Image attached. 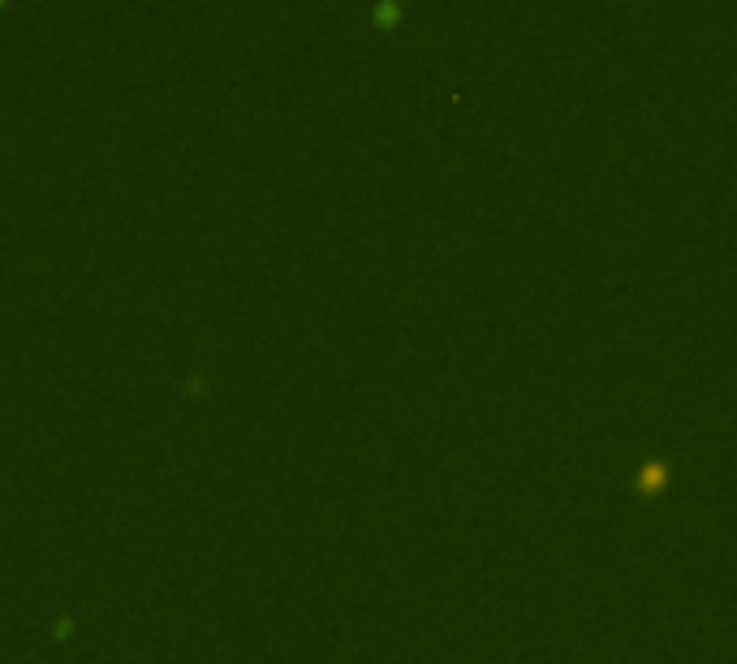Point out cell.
<instances>
[{
	"instance_id": "1",
	"label": "cell",
	"mask_w": 737,
	"mask_h": 664,
	"mask_svg": "<svg viewBox=\"0 0 737 664\" xmlns=\"http://www.w3.org/2000/svg\"><path fill=\"white\" fill-rule=\"evenodd\" d=\"M634 484H639V492H655V487L668 484V462H647L639 475H634Z\"/></svg>"
}]
</instances>
